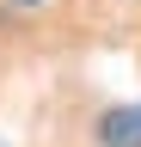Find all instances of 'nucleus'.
I'll return each instance as SVG.
<instances>
[{
	"mask_svg": "<svg viewBox=\"0 0 141 147\" xmlns=\"http://www.w3.org/2000/svg\"><path fill=\"white\" fill-rule=\"evenodd\" d=\"M98 141L104 147H141V104H117L98 117Z\"/></svg>",
	"mask_w": 141,
	"mask_h": 147,
	"instance_id": "nucleus-1",
	"label": "nucleus"
},
{
	"mask_svg": "<svg viewBox=\"0 0 141 147\" xmlns=\"http://www.w3.org/2000/svg\"><path fill=\"white\" fill-rule=\"evenodd\" d=\"M19 6H37V0H19Z\"/></svg>",
	"mask_w": 141,
	"mask_h": 147,
	"instance_id": "nucleus-2",
	"label": "nucleus"
}]
</instances>
